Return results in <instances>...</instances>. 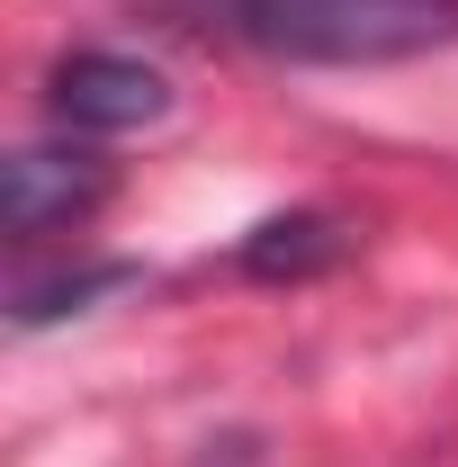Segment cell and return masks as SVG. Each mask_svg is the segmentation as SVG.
Wrapping results in <instances>:
<instances>
[{"mask_svg": "<svg viewBox=\"0 0 458 467\" xmlns=\"http://www.w3.org/2000/svg\"><path fill=\"white\" fill-rule=\"evenodd\" d=\"M324 252H333V225H324V216H270V225L243 243V270L279 279V270H306V261H324Z\"/></svg>", "mask_w": 458, "mask_h": 467, "instance_id": "cell-4", "label": "cell"}, {"mask_svg": "<svg viewBox=\"0 0 458 467\" xmlns=\"http://www.w3.org/2000/svg\"><path fill=\"white\" fill-rule=\"evenodd\" d=\"M198 27H216L279 63H413L458 46V0H180Z\"/></svg>", "mask_w": 458, "mask_h": 467, "instance_id": "cell-1", "label": "cell"}, {"mask_svg": "<svg viewBox=\"0 0 458 467\" xmlns=\"http://www.w3.org/2000/svg\"><path fill=\"white\" fill-rule=\"evenodd\" d=\"M46 109H55V126H72V135H135V126H153V117L172 109V81H162L144 55L81 46V55L55 63Z\"/></svg>", "mask_w": 458, "mask_h": 467, "instance_id": "cell-2", "label": "cell"}, {"mask_svg": "<svg viewBox=\"0 0 458 467\" xmlns=\"http://www.w3.org/2000/svg\"><path fill=\"white\" fill-rule=\"evenodd\" d=\"M99 198H109V171H99L90 153L27 144V153H9V171H0V216H9L18 243H36V234H72Z\"/></svg>", "mask_w": 458, "mask_h": 467, "instance_id": "cell-3", "label": "cell"}]
</instances>
